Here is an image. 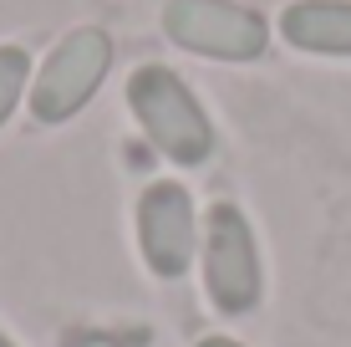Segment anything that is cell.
I'll return each instance as SVG.
<instances>
[{
    "label": "cell",
    "mask_w": 351,
    "mask_h": 347,
    "mask_svg": "<svg viewBox=\"0 0 351 347\" xmlns=\"http://www.w3.org/2000/svg\"><path fill=\"white\" fill-rule=\"evenodd\" d=\"M128 107L138 117L143 138L178 169H199L214 159V123L204 113V102L193 98V87L178 77L173 67H138L128 77Z\"/></svg>",
    "instance_id": "obj_1"
},
{
    "label": "cell",
    "mask_w": 351,
    "mask_h": 347,
    "mask_svg": "<svg viewBox=\"0 0 351 347\" xmlns=\"http://www.w3.org/2000/svg\"><path fill=\"white\" fill-rule=\"evenodd\" d=\"M204 291L219 317H250L265 296L260 245L245 210L219 199L204 214Z\"/></svg>",
    "instance_id": "obj_2"
},
{
    "label": "cell",
    "mask_w": 351,
    "mask_h": 347,
    "mask_svg": "<svg viewBox=\"0 0 351 347\" xmlns=\"http://www.w3.org/2000/svg\"><path fill=\"white\" fill-rule=\"evenodd\" d=\"M107 67H112V36L102 26L66 31L31 82V117L46 128L71 123L97 98V87L107 82Z\"/></svg>",
    "instance_id": "obj_3"
},
{
    "label": "cell",
    "mask_w": 351,
    "mask_h": 347,
    "mask_svg": "<svg viewBox=\"0 0 351 347\" xmlns=\"http://www.w3.org/2000/svg\"><path fill=\"white\" fill-rule=\"evenodd\" d=\"M163 36L193 56L214 62H255L270 46V21L239 0H168Z\"/></svg>",
    "instance_id": "obj_4"
},
{
    "label": "cell",
    "mask_w": 351,
    "mask_h": 347,
    "mask_svg": "<svg viewBox=\"0 0 351 347\" xmlns=\"http://www.w3.org/2000/svg\"><path fill=\"white\" fill-rule=\"evenodd\" d=\"M138 250L158 281H178L199 256V210L178 179H158L138 199Z\"/></svg>",
    "instance_id": "obj_5"
},
{
    "label": "cell",
    "mask_w": 351,
    "mask_h": 347,
    "mask_svg": "<svg viewBox=\"0 0 351 347\" xmlns=\"http://www.w3.org/2000/svg\"><path fill=\"white\" fill-rule=\"evenodd\" d=\"M280 36L295 52L351 56V0H295L280 16Z\"/></svg>",
    "instance_id": "obj_6"
},
{
    "label": "cell",
    "mask_w": 351,
    "mask_h": 347,
    "mask_svg": "<svg viewBox=\"0 0 351 347\" xmlns=\"http://www.w3.org/2000/svg\"><path fill=\"white\" fill-rule=\"evenodd\" d=\"M31 87V56L26 46H0V128L21 107V92Z\"/></svg>",
    "instance_id": "obj_7"
},
{
    "label": "cell",
    "mask_w": 351,
    "mask_h": 347,
    "mask_svg": "<svg viewBox=\"0 0 351 347\" xmlns=\"http://www.w3.org/2000/svg\"><path fill=\"white\" fill-rule=\"evenodd\" d=\"M193 347H245V342H234V337H199Z\"/></svg>",
    "instance_id": "obj_8"
},
{
    "label": "cell",
    "mask_w": 351,
    "mask_h": 347,
    "mask_svg": "<svg viewBox=\"0 0 351 347\" xmlns=\"http://www.w3.org/2000/svg\"><path fill=\"white\" fill-rule=\"evenodd\" d=\"M0 347H16V342H10V337H5V332H0Z\"/></svg>",
    "instance_id": "obj_9"
}]
</instances>
